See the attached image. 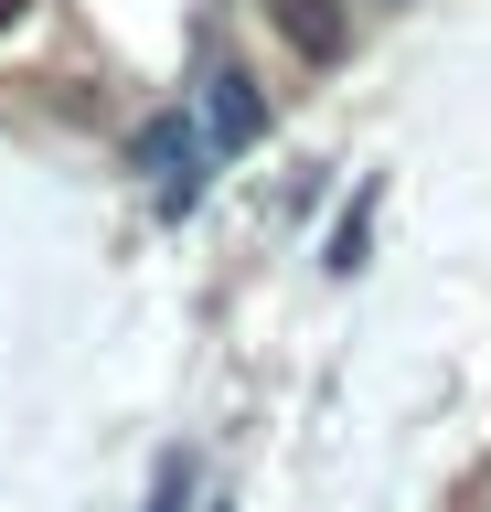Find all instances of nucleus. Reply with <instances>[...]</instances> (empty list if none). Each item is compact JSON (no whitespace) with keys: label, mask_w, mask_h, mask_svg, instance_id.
Segmentation results:
<instances>
[{"label":"nucleus","mask_w":491,"mask_h":512,"mask_svg":"<svg viewBox=\"0 0 491 512\" xmlns=\"http://www.w3.org/2000/svg\"><path fill=\"white\" fill-rule=\"evenodd\" d=\"M267 32H278L299 64L331 75V64L353 54V0H267Z\"/></svg>","instance_id":"nucleus-1"},{"label":"nucleus","mask_w":491,"mask_h":512,"mask_svg":"<svg viewBox=\"0 0 491 512\" xmlns=\"http://www.w3.org/2000/svg\"><path fill=\"white\" fill-rule=\"evenodd\" d=\"M214 128H225V139H257V86H246L235 64H214Z\"/></svg>","instance_id":"nucleus-2"},{"label":"nucleus","mask_w":491,"mask_h":512,"mask_svg":"<svg viewBox=\"0 0 491 512\" xmlns=\"http://www.w3.org/2000/svg\"><path fill=\"white\" fill-rule=\"evenodd\" d=\"M182 491H193V470L171 459V470H161V502H150V512H182Z\"/></svg>","instance_id":"nucleus-3"},{"label":"nucleus","mask_w":491,"mask_h":512,"mask_svg":"<svg viewBox=\"0 0 491 512\" xmlns=\"http://www.w3.org/2000/svg\"><path fill=\"white\" fill-rule=\"evenodd\" d=\"M22 22H33V0H0V32H22Z\"/></svg>","instance_id":"nucleus-4"}]
</instances>
